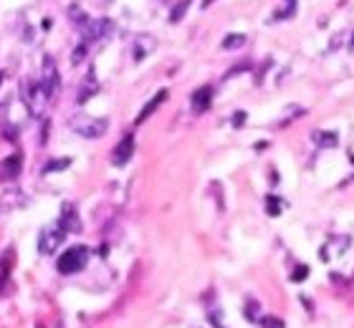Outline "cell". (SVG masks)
Listing matches in <instances>:
<instances>
[{
    "instance_id": "6da1fadb",
    "label": "cell",
    "mask_w": 354,
    "mask_h": 328,
    "mask_svg": "<svg viewBox=\"0 0 354 328\" xmlns=\"http://www.w3.org/2000/svg\"><path fill=\"white\" fill-rule=\"evenodd\" d=\"M89 262V250L84 245H76V248H69L66 253H61V258L56 260V267L61 275H73L78 270H84Z\"/></svg>"
},
{
    "instance_id": "7a4b0ae2",
    "label": "cell",
    "mask_w": 354,
    "mask_h": 328,
    "mask_svg": "<svg viewBox=\"0 0 354 328\" xmlns=\"http://www.w3.org/2000/svg\"><path fill=\"white\" fill-rule=\"evenodd\" d=\"M71 129L76 131L78 136H84V139H99V136H104L106 129H109V122L106 119H94V116H73L69 122Z\"/></svg>"
},
{
    "instance_id": "3957f363",
    "label": "cell",
    "mask_w": 354,
    "mask_h": 328,
    "mask_svg": "<svg viewBox=\"0 0 354 328\" xmlns=\"http://www.w3.org/2000/svg\"><path fill=\"white\" fill-rule=\"evenodd\" d=\"M112 28H114V23L106 20V18H86L76 31L81 33L84 43H91V41H101V38H106V36L112 33Z\"/></svg>"
},
{
    "instance_id": "277c9868",
    "label": "cell",
    "mask_w": 354,
    "mask_h": 328,
    "mask_svg": "<svg viewBox=\"0 0 354 328\" xmlns=\"http://www.w3.org/2000/svg\"><path fill=\"white\" fill-rule=\"evenodd\" d=\"M69 232L61 227V222H53V225H48L43 232H41V237H38V250L43 253V255H51V253H56V248L64 243V237H66Z\"/></svg>"
},
{
    "instance_id": "5b68a950",
    "label": "cell",
    "mask_w": 354,
    "mask_h": 328,
    "mask_svg": "<svg viewBox=\"0 0 354 328\" xmlns=\"http://www.w3.org/2000/svg\"><path fill=\"white\" fill-rule=\"evenodd\" d=\"M41 86L46 91L48 99H53L61 88V78H59V68H56V61L51 56H43V66H41Z\"/></svg>"
},
{
    "instance_id": "8992f818",
    "label": "cell",
    "mask_w": 354,
    "mask_h": 328,
    "mask_svg": "<svg viewBox=\"0 0 354 328\" xmlns=\"http://www.w3.org/2000/svg\"><path fill=\"white\" fill-rule=\"evenodd\" d=\"M23 99H25L31 114H41L43 104L48 101V96H46L41 81H25V83H23Z\"/></svg>"
},
{
    "instance_id": "52a82bcc",
    "label": "cell",
    "mask_w": 354,
    "mask_h": 328,
    "mask_svg": "<svg viewBox=\"0 0 354 328\" xmlns=\"http://www.w3.org/2000/svg\"><path fill=\"white\" fill-rule=\"evenodd\" d=\"M132 154H134V136L127 134V136L114 146V164H117V167H124V164L132 159Z\"/></svg>"
},
{
    "instance_id": "ba28073f",
    "label": "cell",
    "mask_w": 354,
    "mask_h": 328,
    "mask_svg": "<svg viewBox=\"0 0 354 328\" xmlns=\"http://www.w3.org/2000/svg\"><path fill=\"white\" fill-rule=\"evenodd\" d=\"M210 101H212V86H203L193 94V111L195 114H203L210 109Z\"/></svg>"
},
{
    "instance_id": "9c48e42d",
    "label": "cell",
    "mask_w": 354,
    "mask_h": 328,
    "mask_svg": "<svg viewBox=\"0 0 354 328\" xmlns=\"http://www.w3.org/2000/svg\"><path fill=\"white\" fill-rule=\"evenodd\" d=\"M165 99H167V88H162L159 94H154V96H152V99L144 104V109L140 111V116H137V124L147 122V119H149V116H152V114H154V111H157V109L165 104Z\"/></svg>"
},
{
    "instance_id": "30bf717a",
    "label": "cell",
    "mask_w": 354,
    "mask_h": 328,
    "mask_svg": "<svg viewBox=\"0 0 354 328\" xmlns=\"http://www.w3.org/2000/svg\"><path fill=\"white\" fill-rule=\"evenodd\" d=\"M61 227L66 230V232H78L81 230V222H78V215H76V210H73V204L66 202L64 204V212H61Z\"/></svg>"
},
{
    "instance_id": "8fae6325",
    "label": "cell",
    "mask_w": 354,
    "mask_h": 328,
    "mask_svg": "<svg viewBox=\"0 0 354 328\" xmlns=\"http://www.w3.org/2000/svg\"><path fill=\"white\" fill-rule=\"evenodd\" d=\"M298 10V0H281L276 5V13H274V20H291Z\"/></svg>"
},
{
    "instance_id": "7c38bea8",
    "label": "cell",
    "mask_w": 354,
    "mask_h": 328,
    "mask_svg": "<svg viewBox=\"0 0 354 328\" xmlns=\"http://www.w3.org/2000/svg\"><path fill=\"white\" fill-rule=\"evenodd\" d=\"M311 139H314V144H319L321 149H332V146L339 144V136H337L334 131H314Z\"/></svg>"
},
{
    "instance_id": "4fadbf2b",
    "label": "cell",
    "mask_w": 354,
    "mask_h": 328,
    "mask_svg": "<svg viewBox=\"0 0 354 328\" xmlns=\"http://www.w3.org/2000/svg\"><path fill=\"white\" fill-rule=\"evenodd\" d=\"M152 48H154V41H152V38H147V36H140V38L134 41V51H132L134 61H142V58H144Z\"/></svg>"
},
{
    "instance_id": "5bb4252c",
    "label": "cell",
    "mask_w": 354,
    "mask_h": 328,
    "mask_svg": "<svg viewBox=\"0 0 354 328\" xmlns=\"http://www.w3.org/2000/svg\"><path fill=\"white\" fill-rule=\"evenodd\" d=\"M243 46H246V36H243V33H230V36H225L223 43H220L223 51H238V48H243Z\"/></svg>"
},
{
    "instance_id": "9a60e30c",
    "label": "cell",
    "mask_w": 354,
    "mask_h": 328,
    "mask_svg": "<svg viewBox=\"0 0 354 328\" xmlns=\"http://www.w3.org/2000/svg\"><path fill=\"white\" fill-rule=\"evenodd\" d=\"M18 172H20V157L13 154V157H8L3 162V177H15Z\"/></svg>"
},
{
    "instance_id": "2e32d148",
    "label": "cell",
    "mask_w": 354,
    "mask_h": 328,
    "mask_svg": "<svg viewBox=\"0 0 354 328\" xmlns=\"http://www.w3.org/2000/svg\"><path fill=\"white\" fill-rule=\"evenodd\" d=\"M96 91H99V83H94V76H89V81H86V86L81 88V94H78V99H76V101H78V104H86V101H89Z\"/></svg>"
},
{
    "instance_id": "e0dca14e",
    "label": "cell",
    "mask_w": 354,
    "mask_h": 328,
    "mask_svg": "<svg viewBox=\"0 0 354 328\" xmlns=\"http://www.w3.org/2000/svg\"><path fill=\"white\" fill-rule=\"evenodd\" d=\"M86 18H89V15L84 13V8H81V5H76V3H73V5H69V20L73 23V25H76V28H78V25H81Z\"/></svg>"
},
{
    "instance_id": "ac0fdd59",
    "label": "cell",
    "mask_w": 354,
    "mask_h": 328,
    "mask_svg": "<svg viewBox=\"0 0 354 328\" xmlns=\"http://www.w3.org/2000/svg\"><path fill=\"white\" fill-rule=\"evenodd\" d=\"M86 56H89V43H78L73 51H71V64L78 66L86 61Z\"/></svg>"
},
{
    "instance_id": "d6986e66",
    "label": "cell",
    "mask_w": 354,
    "mask_h": 328,
    "mask_svg": "<svg viewBox=\"0 0 354 328\" xmlns=\"http://www.w3.org/2000/svg\"><path fill=\"white\" fill-rule=\"evenodd\" d=\"M71 164L69 157H64V159H53V162H48L46 167H43V174H53V172H61V169H66Z\"/></svg>"
},
{
    "instance_id": "ffe728a7",
    "label": "cell",
    "mask_w": 354,
    "mask_h": 328,
    "mask_svg": "<svg viewBox=\"0 0 354 328\" xmlns=\"http://www.w3.org/2000/svg\"><path fill=\"white\" fill-rule=\"evenodd\" d=\"M8 280H10V253L3 258V267H0V293H5Z\"/></svg>"
},
{
    "instance_id": "44dd1931",
    "label": "cell",
    "mask_w": 354,
    "mask_h": 328,
    "mask_svg": "<svg viewBox=\"0 0 354 328\" xmlns=\"http://www.w3.org/2000/svg\"><path fill=\"white\" fill-rule=\"evenodd\" d=\"M190 3H193V0H180V3L172 8V13H170V23H177V20H182V15H185V10L190 8Z\"/></svg>"
},
{
    "instance_id": "7402d4cb",
    "label": "cell",
    "mask_w": 354,
    "mask_h": 328,
    "mask_svg": "<svg viewBox=\"0 0 354 328\" xmlns=\"http://www.w3.org/2000/svg\"><path fill=\"white\" fill-rule=\"evenodd\" d=\"M266 212H268L271 217L281 215V202H279V197H274V195L266 197Z\"/></svg>"
},
{
    "instance_id": "603a6c76",
    "label": "cell",
    "mask_w": 354,
    "mask_h": 328,
    "mask_svg": "<svg viewBox=\"0 0 354 328\" xmlns=\"http://www.w3.org/2000/svg\"><path fill=\"white\" fill-rule=\"evenodd\" d=\"M301 114H304V109H301V106H288V109H286V116L281 119V127H286L293 116H301Z\"/></svg>"
},
{
    "instance_id": "cb8c5ba5",
    "label": "cell",
    "mask_w": 354,
    "mask_h": 328,
    "mask_svg": "<svg viewBox=\"0 0 354 328\" xmlns=\"http://www.w3.org/2000/svg\"><path fill=\"white\" fill-rule=\"evenodd\" d=\"M306 275H309V267H306V265H298V267L293 270V275H291V280H293V283H301V280H304Z\"/></svg>"
},
{
    "instance_id": "d4e9b609",
    "label": "cell",
    "mask_w": 354,
    "mask_h": 328,
    "mask_svg": "<svg viewBox=\"0 0 354 328\" xmlns=\"http://www.w3.org/2000/svg\"><path fill=\"white\" fill-rule=\"evenodd\" d=\"M342 43H344V36L337 33V36L332 38V43H329V51H337V46H342Z\"/></svg>"
},
{
    "instance_id": "484cf974",
    "label": "cell",
    "mask_w": 354,
    "mask_h": 328,
    "mask_svg": "<svg viewBox=\"0 0 354 328\" xmlns=\"http://www.w3.org/2000/svg\"><path fill=\"white\" fill-rule=\"evenodd\" d=\"M243 124H246V111H238L233 116V127H243Z\"/></svg>"
},
{
    "instance_id": "4316f807",
    "label": "cell",
    "mask_w": 354,
    "mask_h": 328,
    "mask_svg": "<svg viewBox=\"0 0 354 328\" xmlns=\"http://www.w3.org/2000/svg\"><path fill=\"white\" fill-rule=\"evenodd\" d=\"M261 323H263L266 328H281V326H283L281 321H276V318H263Z\"/></svg>"
},
{
    "instance_id": "83f0119b",
    "label": "cell",
    "mask_w": 354,
    "mask_h": 328,
    "mask_svg": "<svg viewBox=\"0 0 354 328\" xmlns=\"http://www.w3.org/2000/svg\"><path fill=\"white\" fill-rule=\"evenodd\" d=\"M212 0H203V8H208V5H210Z\"/></svg>"
},
{
    "instance_id": "f1b7e54d",
    "label": "cell",
    "mask_w": 354,
    "mask_h": 328,
    "mask_svg": "<svg viewBox=\"0 0 354 328\" xmlns=\"http://www.w3.org/2000/svg\"><path fill=\"white\" fill-rule=\"evenodd\" d=\"M349 51H354V36H352V41H349Z\"/></svg>"
},
{
    "instance_id": "f546056e",
    "label": "cell",
    "mask_w": 354,
    "mask_h": 328,
    "mask_svg": "<svg viewBox=\"0 0 354 328\" xmlns=\"http://www.w3.org/2000/svg\"><path fill=\"white\" fill-rule=\"evenodd\" d=\"M0 83H3V71H0Z\"/></svg>"
},
{
    "instance_id": "4dcf8cb0",
    "label": "cell",
    "mask_w": 354,
    "mask_h": 328,
    "mask_svg": "<svg viewBox=\"0 0 354 328\" xmlns=\"http://www.w3.org/2000/svg\"><path fill=\"white\" fill-rule=\"evenodd\" d=\"M38 328H43V326H38Z\"/></svg>"
}]
</instances>
